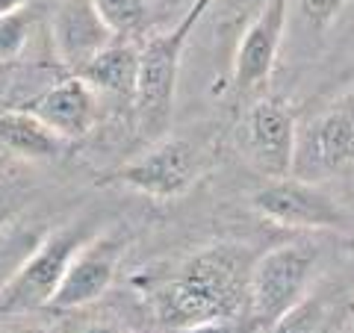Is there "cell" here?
Masks as SVG:
<instances>
[{"label": "cell", "mask_w": 354, "mask_h": 333, "mask_svg": "<svg viewBox=\"0 0 354 333\" xmlns=\"http://www.w3.org/2000/svg\"><path fill=\"white\" fill-rule=\"evenodd\" d=\"M251 254L239 245H213L189 257L157 292L165 327L189 330L204 321L248 316Z\"/></svg>", "instance_id": "1"}, {"label": "cell", "mask_w": 354, "mask_h": 333, "mask_svg": "<svg viewBox=\"0 0 354 333\" xmlns=\"http://www.w3.org/2000/svg\"><path fill=\"white\" fill-rule=\"evenodd\" d=\"M209 3L213 0H195L177 27L157 32V36H151L139 44V71H136V88H133V109H136L139 130L153 142L162 139V133L171 121L183 48L189 41L195 24L209 9Z\"/></svg>", "instance_id": "2"}, {"label": "cell", "mask_w": 354, "mask_h": 333, "mask_svg": "<svg viewBox=\"0 0 354 333\" xmlns=\"http://www.w3.org/2000/svg\"><path fill=\"white\" fill-rule=\"evenodd\" d=\"M95 233V221H71L65 227L44 233L39 245L27 254V260L18 265V272L0 289V316L32 313V310L48 307L53 292L59 289V280L68 263L74 260V254Z\"/></svg>", "instance_id": "3"}, {"label": "cell", "mask_w": 354, "mask_h": 333, "mask_svg": "<svg viewBox=\"0 0 354 333\" xmlns=\"http://www.w3.org/2000/svg\"><path fill=\"white\" fill-rule=\"evenodd\" d=\"M316 272V248L307 242H286L251 263L248 272V316L263 327H272L307 298V286Z\"/></svg>", "instance_id": "4"}, {"label": "cell", "mask_w": 354, "mask_h": 333, "mask_svg": "<svg viewBox=\"0 0 354 333\" xmlns=\"http://www.w3.org/2000/svg\"><path fill=\"white\" fill-rule=\"evenodd\" d=\"M251 207L260 218L290 230H342L346 213L319 183L301 177H278L254 189Z\"/></svg>", "instance_id": "5"}, {"label": "cell", "mask_w": 354, "mask_h": 333, "mask_svg": "<svg viewBox=\"0 0 354 333\" xmlns=\"http://www.w3.org/2000/svg\"><path fill=\"white\" fill-rule=\"evenodd\" d=\"M198 174H201V157L189 142L157 139L148 151L115 169L106 180L153 198V201H169V198H180L189 192Z\"/></svg>", "instance_id": "6"}, {"label": "cell", "mask_w": 354, "mask_h": 333, "mask_svg": "<svg viewBox=\"0 0 354 333\" xmlns=\"http://www.w3.org/2000/svg\"><path fill=\"white\" fill-rule=\"evenodd\" d=\"M239 151L266 180L290 177L298 151V124L292 109L274 97L251 104L239 124Z\"/></svg>", "instance_id": "7"}, {"label": "cell", "mask_w": 354, "mask_h": 333, "mask_svg": "<svg viewBox=\"0 0 354 333\" xmlns=\"http://www.w3.org/2000/svg\"><path fill=\"white\" fill-rule=\"evenodd\" d=\"M121 254H124V239L118 233H95L68 263L48 310H80L95 304L113 286Z\"/></svg>", "instance_id": "8"}, {"label": "cell", "mask_w": 354, "mask_h": 333, "mask_svg": "<svg viewBox=\"0 0 354 333\" xmlns=\"http://www.w3.org/2000/svg\"><path fill=\"white\" fill-rule=\"evenodd\" d=\"M290 15V0H263L260 12L242 32L234 53V86L239 92H254L274 71L278 50Z\"/></svg>", "instance_id": "9"}, {"label": "cell", "mask_w": 354, "mask_h": 333, "mask_svg": "<svg viewBox=\"0 0 354 333\" xmlns=\"http://www.w3.org/2000/svg\"><path fill=\"white\" fill-rule=\"evenodd\" d=\"M21 109L36 115L44 127L57 133L65 145H71V142H80L83 136H88L101 106H97V95L92 88L77 74H71V77H65L62 83L44 88L41 95H36Z\"/></svg>", "instance_id": "10"}, {"label": "cell", "mask_w": 354, "mask_h": 333, "mask_svg": "<svg viewBox=\"0 0 354 333\" xmlns=\"http://www.w3.org/2000/svg\"><path fill=\"white\" fill-rule=\"evenodd\" d=\"M53 48L57 57L62 59L65 68H71L74 74L83 65L101 53L109 41H115L109 36V30L104 27L101 15L95 12L92 0H62L59 9L53 12Z\"/></svg>", "instance_id": "11"}, {"label": "cell", "mask_w": 354, "mask_h": 333, "mask_svg": "<svg viewBox=\"0 0 354 333\" xmlns=\"http://www.w3.org/2000/svg\"><path fill=\"white\" fill-rule=\"evenodd\" d=\"M304 160L310 174L304 180L342 174L354 165V118L342 109H334L316 121L304 142Z\"/></svg>", "instance_id": "12"}, {"label": "cell", "mask_w": 354, "mask_h": 333, "mask_svg": "<svg viewBox=\"0 0 354 333\" xmlns=\"http://www.w3.org/2000/svg\"><path fill=\"white\" fill-rule=\"evenodd\" d=\"M136 71H139L136 41H109L101 53H95V57L77 71V77H80L95 95L133 101Z\"/></svg>", "instance_id": "13"}, {"label": "cell", "mask_w": 354, "mask_h": 333, "mask_svg": "<svg viewBox=\"0 0 354 333\" xmlns=\"http://www.w3.org/2000/svg\"><path fill=\"white\" fill-rule=\"evenodd\" d=\"M0 148L24 160H57L65 142L27 109H12L0 115Z\"/></svg>", "instance_id": "14"}, {"label": "cell", "mask_w": 354, "mask_h": 333, "mask_svg": "<svg viewBox=\"0 0 354 333\" xmlns=\"http://www.w3.org/2000/svg\"><path fill=\"white\" fill-rule=\"evenodd\" d=\"M92 6L115 41H133L148 27L145 0H92Z\"/></svg>", "instance_id": "15"}, {"label": "cell", "mask_w": 354, "mask_h": 333, "mask_svg": "<svg viewBox=\"0 0 354 333\" xmlns=\"http://www.w3.org/2000/svg\"><path fill=\"white\" fill-rule=\"evenodd\" d=\"M41 236L44 233L30 227H0V289L18 272V265L27 260V254L39 245Z\"/></svg>", "instance_id": "16"}, {"label": "cell", "mask_w": 354, "mask_h": 333, "mask_svg": "<svg viewBox=\"0 0 354 333\" xmlns=\"http://www.w3.org/2000/svg\"><path fill=\"white\" fill-rule=\"evenodd\" d=\"M30 24L32 18L27 9L0 15V65L21 57V50L27 48V39H30Z\"/></svg>", "instance_id": "17"}, {"label": "cell", "mask_w": 354, "mask_h": 333, "mask_svg": "<svg viewBox=\"0 0 354 333\" xmlns=\"http://www.w3.org/2000/svg\"><path fill=\"white\" fill-rule=\"evenodd\" d=\"M325 327V307L319 298H304L295 310L278 318L269 333H322Z\"/></svg>", "instance_id": "18"}, {"label": "cell", "mask_w": 354, "mask_h": 333, "mask_svg": "<svg viewBox=\"0 0 354 333\" xmlns=\"http://www.w3.org/2000/svg\"><path fill=\"white\" fill-rule=\"evenodd\" d=\"M346 3H348V0H298V6H301V15L316 30H325L330 21L339 15V9L346 6Z\"/></svg>", "instance_id": "19"}, {"label": "cell", "mask_w": 354, "mask_h": 333, "mask_svg": "<svg viewBox=\"0 0 354 333\" xmlns=\"http://www.w3.org/2000/svg\"><path fill=\"white\" fill-rule=\"evenodd\" d=\"M260 330L251 321V316H234V318H216V321H204V325H195L189 330L180 333H254Z\"/></svg>", "instance_id": "20"}, {"label": "cell", "mask_w": 354, "mask_h": 333, "mask_svg": "<svg viewBox=\"0 0 354 333\" xmlns=\"http://www.w3.org/2000/svg\"><path fill=\"white\" fill-rule=\"evenodd\" d=\"M21 201H24V192L9 180V177L0 174V227H6L9 221H12V216L18 213Z\"/></svg>", "instance_id": "21"}, {"label": "cell", "mask_w": 354, "mask_h": 333, "mask_svg": "<svg viewBox=\"0 0 354 333\" xmlns=\"http://www.w3.org/2000/svg\"><path fill=\"white\" fill-rule=\"evenodd\" d=\"M80 333H127V330L115 325V321H92V325H86Z\"/></svg>", "instance_id": "22"}, {"label": "cell", "mask_w": 354, "mask_h": 333, "mask_svg": "<svg viewBox=\"0 0 354 333\" xmlns=\"http://www.w3.org/2000/svg\"><path fill=\"white\" fill-rule=\"evenodd\" d=\"M30 0H0V15L6 12H18V9H27Z\"/></svg>", "instance_id": "23"}, {"label": "cell", "mask_w": 354, "mask_h": 333, "mask_svg": "<svg viewBox=\"0 0 354 333\" xmlns=\"http://www.w3.org/2000/svg\"><path fill=\"white\" fill-rule=\"evenodd\" d=\"M18 333H59V327H24Z\"/></svg>", "instance_id": "24"}, {"label": "cell", "mask_w": 354, "mask_h": 333, "mask_svg": "<svg viewBox=\"0 0 354 333\" xmlns=\"http://www.w3.org/2000/svg\"><path fill=\"white\" fill-rule=\"evenodd\" d=\"M351 333H354V316H351Z\"/></svg>", "instance_id": "25"}]
</instances>
